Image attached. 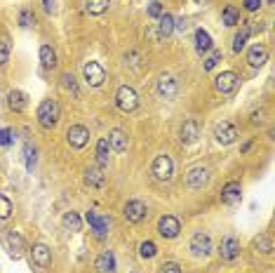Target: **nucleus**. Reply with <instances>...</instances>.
Returning <instances> with one entry per match:
<instances>
[{
  "instance_id": "obj_29",
  "label": "nucleus",
  "mask_w": 275,
  "mask_h": 273,
  "mask_svg": "<svg viewBox=\"0 0 275 273\" xmlns=\"http://www.w3.org/2000/svg\"><path fill=\"white\" fill-rule=\"evenodd\" d=\"M40 62H43L45 68L57 66V54H54V50H52L50 45H43V47H40Z\"/></svg>"
},
{
  "instance_id": "obj_15",
  "label": "nucleus",
  "mask_w": 275,
  "mask_h": 273,
  "mask_svg": "<svg viewBox=\"0 0 275 273\" xmlns=\"http://www.w3.org/2000/svg\"><path fill=\"white\" fill-rule=\"evenodd\" d=\"M198 137H200V125L195 123V120H186V123L181 125V130H179V141H181L184 146L195 144Z\"/></svg>"
},
{
  "instance_id": "obj_36",
  "label": "nucleus",
  "mask_w": 275,
  "mask_h": 273,
  "mask_svg": "<svg viewBox=\"0 0 275 273\" xmlns=\"http://www.w3.org/2000/svg\"><path fill=\"white\" fill-rule=\"evenodd\" d=\"M10 214H12V201L7 198V195L0 193V222L10 219Z\"/></svg>"
},
{
  "instance_id": "obj_39",
  "label": "nucleus",
  "mask_w": 275,
  "mask_h": 273,
  "mask_svg": "<svg viewBox=\"0 0 275 273\" xmlns=\"http://www.w3.org/2000/svg\"><path fill=\"white\" fill-rule=\"evenodd\" d=\"M221 57H224V54H221V50H212V54L205 59V71H212V68L221 62Z\"/></svg>"
},
{
  "instance_id": "obj_43",
  "label": "nucleus",
  "mask_w": 275,
  "mask_h": 273,
  "mask_svg": "<svg viewBox=\"0 0 275 273\" xmlns=\"http://www.w3.org/2000/svg\"><path fill=\"white\" fill-rule=\"evenodd\" d=\"M242 5H245L247 12H256L261 7V0H242Z\"/></svg>"
},
{
  "instance_id": "obj_18",
  "label": "nucleus",
  "mask_w": 275,
  "mask_h": 273,
  "mask_svg": "<svg viewBox=\"0 0 275 273\" xmlns=\"http://www.w3.org/2000/svg\"><path fill=\"white\" fill-rule=\"evenodd\" d=\"M219 252H221V257H224L226 262H233V259H237V254H240V243H237V238H233V235H226V238L221 240Z\"/></svg>"
},
{
  "instance_id": "obj_42",
  "label": "nucleus",
  "mask_w": 275,
  "mask_h": 273,
  "mask_svg": "<svg viewBox=\"0 0 275 273\" xmlns=\"http://www.w3.org/2000/svg\"><path fill=\"white\" fill-rule=\"evenodd\" d=\"M10 144H12V130L3 128L0 130V146H10Z\"/></svg>"
},
{
  "instance_id": "obj_17",
  "label": "nucleus",
  "mask_w": 275,
  "mask_h": 273,
  "mask_svg": "<svg viewBox=\"0 0 275 273\" xmlns=\"http://www.w3.org/2000/svg\"><path fill=\"white\" fill-rule=\"evenodd\" d=\"M247 62H249V66H254V68L264 66V64L268 62V50H266V45H261V43L252 45L247 52Z\"/></svg>"
},
{
  "instance_id": "obj_22",
  "label": "nucleus",
  "mask_w": 275,
  "mask_h": 273,
  "mask_svg": "<svg viewBox=\"0 0 275 273\" xmlns=\"http://www.w3.org/2000/svg\"><path fill=\"white\" fill-rule=\"evenodd\" d=\"M214 45H212V35L205 28H195V52L198 54H207Z\"/></svg>"
},
{
  "instance_id": "obj_41",
  "label": "nucleus",
  "mask_w": 275,
  "mask_h": 273,
  "mask_svg": "<svg viewBox=\"0 0 275 273\" xmlns=\"http://www.w3.org/2000/svg\"><path fill=\"white\" fill-rule=\"evenodd\" d=\"M160 14H162V5H160L158 0H153V3L149 5V17L151 19H158Z\"/></svg>"
},
{
  "instance_id": "obj_21",
  "label": "nucleus",
  "mask_w": 275,
  "mask_h": 273,
  "mask_svg": "<svg viewBox=\"0 0 275 273\" xmlns=\"http://www.w3.org/2000/svg\"><path fill=\"white\" fill-rule=\"evenodd\" d=\"M97 271L99 273H116V254L111 250L101 252V254L97 257Z\"/></svg>"
},
{
  "instance_id": "obj_6",
  "label": "nucleus",
  "mask_w": 275,
  "mask_h": 273,
  "mask_svg": "<svg viewBox=\"0 0 275 273\" xmlns=\"http://www.w3.org/2000/svg\"><path fill=\"white\" fill-rule=\"evenodd\" d=\"M83 76H85V83H87L89 87H99V85H104V80H106V71H104V66H101L99 62H87L85 64Z\"/></svg>"
},
{
  "instance_id": "obj_7",
  "label": "nucleus",
  "mask_w": 275,
  "mask_h": 273,
  "mask_svg": "<svg viewBox=\"0 0 275 273\" xmlns=\"http://www.w3.org/2000/svg\"><path fill=\"white\" fill-rule=\"evenodd\" d=\"M214 139L221 146H231L237 139V128L233 123H228V120H224V123H219L214 128Z\"/></svg>"
},
{
  "instance_id": "obj_40",
  "label": "nucleus",
  "mask_w": 275,
  "mask_h": 273,
  "mask_svg": "<svg viewBox=\"0 0 275 273\" xmlns=\"http://www.w3.org/2000/svg\"><path fill=\"white\" fill-rule=\"evenodd\" d=\"M160 273H181V266L176 262H165L160 266Z\"/></svg>"
},
{
  "instance_id": "obj_14",
  "label": "nucleus",
  "mask_w": 275,
  "mask_h": 273,
  "mask_svg": "<svg viewBox=\"0 0 275 273\" xmlns=\"http://www.w3.org/2000/svg\"><path fill=\"white\" fill-rule=\"evenodd\" d=\"M31 259L38 268H47L52 264V250L45 243H35L33 250H31Z\"/></svg>"
},
{
  "instance_id": "obj_16",
  "label": "nucleus",
  "mask_w": 275,
  "mask_h": 273,
  "mask_svg": "<svg viewBox=\"0 0 275 273\" xmlns=\"http://www.w3.org/2000/svg\"><path fill=\"white\" fill-rule=\"evenodd\" d=\"M207 181H209V170H207V168L198 165V168H191V170H188L186 184L191 186V189H203Z\"/></svg>"
},
{
  "instance_id": "obj_11",
  "label": "nucleus",
  "mask_w": 275,
  "mask_h": 273,
  "mask_svg": "<svg viewBox=\"0 0 275 273\" xmlns=\"http://www.w3.org/2000/svg\"><path fill=\"white\" fill-rule=\"evenodd\" d=\"M179 231H181V222L176 217H172V214H165V217H160L158 222V233L162 235V238H176L179 235Z\"/></svg>"
},
{
  "instance_id": "obj_9",
  "label": "nucleus",
  "mask_w": 275,
  "mask_h": 273,
  "mask_svg": "<svg viewBox=\"0 0 275 273\" xmlns=\"http://www.w3.org/2000/svg\"><path fill=\"white\" fill-rule=\"evenodd\" d=\"M237 83H240V80H237V76L233 71H224L214 78V87L219 95H231V92H235Z\"/></svg>"
},
{
  "instance_id": "obj_3",
  "label": "nucleus",
  "mask_w": 275,
  "mask_h": 273,
  "mask_svg": "<svg viewBox=\"0 0 275 273\" xmlns=\"http://www.w3.org/2000/svg\"><path fill=\"white\" fill-rule=\"evenodd\" d=\"M151 174H153L158 181H170L172 174H174V162H172V158L167 156V153H160L153 160V165H151Z\"/></svg>"
},
{
  "instance_id": "obj_44",
  "label": "nucleus",
  "mask_w": 275,
  "mask_h": 273,
  "mask_svg": "<svg viewBox=\"0 0 275 273\" xmlns=\"http://www.w3.org/2000/svg\"><path fill=\"white\" fill-rule=\"evenodd\" d=\"M43 7H45V12H47V14H54V10H57L54 0H43Z\"/></svg>"
},
{
  "instance_id": "obj_30",
  "label": "nucleus",
  "mask_w": 275,
  "mask_h": 273,
  "mask_svg": "<svg viewBox=\"0 0 275 273\" xmlns=\"http://www.w3.org/2000/svg\"><path fill=\"white\" fill-rule=\"evenodd\" d=\"M61 224H64V229L68 231H80V226H83V222H80V217H78V212H66L64 217H61Z\"/></svg>"
},
{
  "instance_id": "obj_31",
  "label": "nucleus",
  "mask_w": 275,
  "mask_h": 273,
  "mask_svg": "<svg viewBox=\"0 0 275 273\" xmlns=\"http://www.w3.org/2000/svg\"><path fill=\"white\" fill-rule=\"evenodd\" d=\"M224 24L226 26H237V24H240V12H237L235 5L224 7Z\"/></svg>"
},
{
  "instance_id": "obj_33",
  "label": "nucleus",
  "mask_w": 275,
  "mask_h": 273,
  "mask_svg": "<svg viewBox=\"0 0 275 273\" xmlns=\"http://www.w3.org/2000/svg\"><path fill=\"white\" fill-rule=\"evenodd\" d=\"M61 85H64V89H66V92H71L73 97H80L78 83H76V78H73L71 73H64V76H61Z\"/></svg>"
},
{
  "instance_id": "obj_26",
  "label": "nucleus",
  "mask_w": 275,
  "mask_h": 273,
  "mask_svg": "<svg viewBox=\"0 0 275 273\" xmlns=\"http://www.w3.org/2000/svg\"><path fill=\"white\" fill-rule=\"evenodd\" d=\"M172 31H174V17L167 14V12H162V14L158 17V33L165 38V35H170Z\"/></svg>"
},
{
  "instance_id": "obj_24",
  "label": "nucleus",
  "mask_w": 275,
  "mask_h": 273,
  "mask_svg": "<svg viewBox=\"0 0 275 273\" xmlns=\"http://www.w3.org/2000/svg\"><path fill=\"white\" fill-rule=\"evenodd\" d=\"M249 35H252V28H249V22L242 24L240 31L235 33V38H233V52H242L245 50V45H247Z\"/></svg>"
},
{
  "instance_id": "obj_19",
  "label": "nucleus",
  "mask_w": 275,
  "mask_h": 273,
  "mask_svg": "<svg viewBox=\"0 0 275 273\" xmlns=\"http://www.w3.org/2000/svg\"><path fill=\"white\" fill-rule=\"evenodd\" d=\"M240 198H242L240 181H228V184L224 186V191H221V201H224L226 205H237Z\"/></svg>"
},
{
  "instance_id": "obj_28",
  "label": "nucleus",
  "mask_w": 275,
  "mask_h": 273,
  "mask_svg": "<svg viewBox=\"0 0 275 273\" xmlns=\"http://www.w3.org/2000/svg\"><path fill=\"white\" fill-rule=\"evenodd\" d=\"M108 153H111L108 139H106V137H101V139L97 141V160H99L101 168H106V165H108Z\"/></svg>"
},
{
  "instance_id": "obj_13",
  "label": "nucleus",
  "mask_w": 275,
  "mask_h": 273,
  "mask_svg": "<svg viewBox=\"0 0 275 273\" xmlns=\"http://www.w3.org/2000/svg\"><path fill=\"white\" fill-rule=\"evenodd\" d=\"M176 92H179V83H176V78L172 76V73H162L158 78V95L165 97V99H172V97H176Z\"/></svg>"
},
{
  "instance_id": "obj_35",
  "label": "nucleus",
  "mask_w": 275,
  "mask_h": 273,
  "mask_svg": "<svg viewBox=\"0 0 275 273\" xmlns=\"http://www.w3.org/2000/svg\"><path fill=\"white\" fill-rule=\"evenodd\" d=\"M33 24H35V14H33V10L24 7V10L19 12V26H22V28H28V26H33Z\"/></svg>"
},
{
  "instance_id": "obj_1",
  "label": "nucleus",
  "mask_w": 275,
  "mask_h": 273,
  "mask_svg": "<svg viewBox=\"0 0 275 273\" xmlns=\"http://www.w3.org/2000/svg\"><path fill=\"white\" fill-rule=\"evenodd\" d=\"M38 123H40V128H45V130H54L57 125H59V120H61V106H59V101L57 99H45L43 104L38 106Z\"/></svg>"
},
{
  "instance_id": "obj_38",
  "label": "nucleus",
  "mask_w": 275,
  "mask_h": 273,
  "mask_svg": "<svg viewBox=\"0 0 275 273\" xmlns=\"http://www.w3.org/2000/svg\"><path fill=\"white\" fill-rule=\"evenodd\" d=\"M10 62V40L0 38V66H5Z\"/></svg>"
},
{
  "instance_id": "obj_32",
  "label": "nucleus",
  "mask_w": 275,
  "mask_h": 273,
  "mask_svg": "<svg viewBox=\"0 0 275 273\" xmlns=\"http://www.w3.org/2000/svg\"><path fill=\"white\" fill-rule=\"evenodd\" d=\"M254 247H256V252H264V254H268V252H273V240H270V235H259V238H254Z\"/></svg>"
},
{
  "instance_id": "obj_12",
  "label": "nucleus",
  "mask_w": 275,
  "mask_h": 273,
  "mask_svg": "<svg viewBox=\"0 0 275 273\" xmlns=\"http://www.w3.org/2000/svg\"><path fill=\"white\" fill-rule=\"evenodd\" d=\"M3 245H5L7 254H10L12 259H19L24 252V238L17 233V231H7L5 238H3Z\"/></svg>"
},
{
  "instance_id": "obj_2",
  "label": "nucleus",
  "mask_w": 275,
  "mask_h": 273,
  "mask_svg": "<svg viewBox=\"0 0 275 273\" xmlns=\"http://www.w3.org/2000/svg\"><path fill=\"white\" fill-rule=\"evenodd\" d=\"M116 106L120 108L122 113H132L137 111V106H139V97L137 92H134L130 85H122L120 89L116 92Z\"/></svg>"
},
{
  "instance_id": "obj_8",
  "label": "nucleus",
  "mask_w": 275,
  "mask_h": 273,
  "mask_svg": "<svg viewBox=\"0 0 275 273\" xmlns=\"http://www.w3.org/2000/svg\"><path fill=\"white\" fill-rule=\"evenodd\" d=\"M66 141L71 149H83L89 141V130L85 125H71L66 132Z\"/></svg>"
},
{
  "instance_id": "obj_25",
  "label": "nucleus",
  "mask_w": 275,
  "mask_h": 273,
  "mask_svg": "<svg viewBox=\"0 0 275 273\" xmlns=\"http://www.w3.org/2000/svg\"><path fill=\"white\" fill-rule=\"evenodd\" d=\"M111 7V0H85V12L97 17V14H104Z\"/></svg>"
},
{
  "instance_id": "obj_27",
  "label": "nucleus",
  "mask_w": 275,
  "mask_h": 273,
  "mask_svg": "<svg viewBox=\"0 0 275 273\" xmlns=\"http://www.w3.org/2000/svg\"><path fill=\"white\" fill-rule=\"evenodd\" d=\"M85 184L87 186H94V189H101L104 186V174H101L99 168H89L85 172Z\"/></svg>"
},
{
  "instance_id": "obj_5",
  "label": "nucleus",
  "mask_w": 275,
  "mask_h": 273,
  "mask_svg": "<svg viewBox=\"0 0 275 273\" xmlns=\"http://www.w3.org/2000/svg\"><path fill=\"white\" fill-rule=\"evenodd\" d=\"M146 214H149V207H146V203H141V201H127L125 207H122V217H125L130 224L143 222Z\"/></svg>"
},
{
  "instance_id": "obj_37",
  "label": "nucleus",
  "mask_w": 275,
  "mask_h": 273,
  "mask_svg": "<svg viewBox=\"0 0 275 273\" xmlns=\"http://www.w3.org/2000/svg\"><path fill=\"white\" fill-rule=\"evenodd\" d=\"M24 158H26V170L31 172V170H33V165H35V149L31 144L24 146Z\"/></svg>"
},
{
  "instance_id": "obj_4",
  "label": "nucleus",
  "mask_w": 275,
  "mask_h": 273,
  "mask_svg": "<svg viewBox=\"0 0 275 273\" xmlns=\"http://www.w3.org/2000/svg\"><path fill=\"white\" fill-rule=\"evenodd\" d=\"M188 250H191L193 257H209V252H212V238L205 231H198V233H193L191 243H188Z\"/></svg>"
},
{
  "instance_id": "obj_34",
  "label": "nucleus",
  "mask_w": 275,
  "mask_h": 273,
  "mask_svg": "<svg viewBox=\"0 0 275 273\" xmlns=\"http://www.w3.org/2000/svg\"><path fill=\"white\" fill-rule=\"evenodd\" d=\"M155 252H158V247H155L153 240H143L141 245H139V254H141V259H153Z\"/></svg>"
},
{
  "instance_id": "obj_10",
  "label": "nucleus",
  "mask_w": 275,
  "mask_h": 273,
  "mask_svg": "<svg viewBox=\"0 0 275 273\" xmlns=\"http://www.w3.org/2000/svg\"><path fill=\"white\" fill-rule=\"evenodd\" d=\"M85 222L89 224V229L94 231V235H97V238H106V233H108V226H111L108 217H101V214H97L94 210H89L87 214H85Z\"/></svg>"
},
{
  "instance_id": "obj_23",
  "label": "nucleus",
  "mask_w": 275,
  "mask_h": 273,
  "mask_svg": "<svg viewBox=\"0 0 275 273\" xmlns=\"http://www.w3.org/2000/svg\"><path fill=\"white\" fill-rule=\"evenodd\" d=\"M108 146L113 151H118V153H122V151L127 149V134L122 132L120 128H113L108 132Z\"/></svg>"
},
{
  "instance_id": "obj_20",
  "label": "nucleus",
  "mask_w": 275,
  "mask_h": 273,
  "mask_svg": "<svg viewBox=\"0 0 275 273\" xmlns=\"http://www.w3.org/2000/svg\"><path fill=\"white\" fill-rule=\"evenodd\" d=\"M26 104H28L26 92H22V89H10V95H7V106H10V111L22 113L24 108H26Z\"/></svg>"
}]
</instances>
